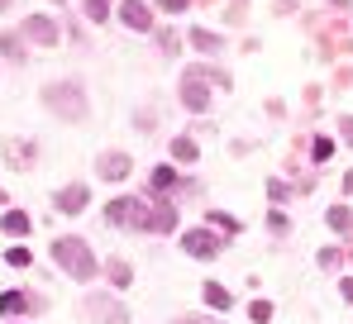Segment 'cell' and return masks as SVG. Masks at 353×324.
Masks as SVG:
<instances>
[{
  "mask_svg": "<svg viewBox=\"0 0 353 324\" xmlns=\"http://www.w3.org/2000/svg\"><path fill=\"white\" fill-rule=\"evenodd\" d=\"M168 153H172V162H181V167H186V162H196V158H201V148H196V139H191V134H176V139H172V148H168Z\"/></svg>",
  "mask_w": 353,
  "mask_h": 324,
  "instance_id": "cell-20",
  "label": "cell"
},
{
  "mask_svg": "<svg viewBox=\"0 0 353 324\" xmlns=\"http://www.w3.org/2000/svg\"><path fill=\"white\" fill-rule=\"evenodd\" d=\"M349 19H353V14H349Z\"/></svg>",
  "mask_w": 353,
  "mask_h": 324,
  "instance_id": "cell-44",
  "label": "cell"
},
{
  "mask_svg": "<svg viewBox=\"0 0 353 324\" xmlns=\"http://www.w3.org/2000/svg\"><path fill=\"white\" fill-rule=\"evenodd\" d=\"M268 229H272V234H287V229H292V219L282 215V210H268Z\"/></svg>",
  "mask_w": 353,
  "mask_h": 324,
  "instance_id": "cell-31",
  "label": "cell"
},
{
  "mask_svg": "<svg viewBox=\"0 0 353 324\" xmlns=\"http://www.w3.org/2000/svg\"><path fill=\"white\" fill-rule=\"evenodd\" d=\"M0 153H5V162H10V167H19V172H34V162H39V143H34V139H10Z\"/></svg>",
  "mask_w": 353,
  "mask_h": 324,
  "instance_id": "cell-12",
  "label": "cell"
},
{
  "mask_svg": "<svg viewBox=\"0 0 353 324\" xmlns=\"http://www.w3.org/2000/svg\"><path fill=\"white\" fill-rule=\"evenodd\" d=\"M272 10L277 14H296V0H272Z\"/></svg>",
  "mask_w": 353,
  "mask_h": 324,
  "instance_id": "cell-36",
  "label": "cell"
},
{
  "mask_svg": "<svg viewBox=\"0 0 353 324\" xmlns=\"http://www.w3.org/2000/svg\"><path fill=\"white\" fill-rule=\"evenodd\" d=\"M176 101L191 110V114H205V110H210L215 96H210V81H205V67H201V62H191V67L181 72V81H176Z\"/></svg>",
  "mask_w": 353,
  "mask_h": 324,
  "instance_id": "cell-3",
  "label": "cell"
},
{
  "mask_svg": "<svg viewBox=\"0 0 353 324\" xmlns=\"http://www.w3.org/2000/svg\"><path fill=\"white\" fill-rule=\"evenodd\" d=\"M201 301H205L210 310H230V305H234V296H230L225 281H205V286H201Z\"/></svg>",
  "mask_w": 353,
  "mask_h": 324,
  "instance_id": "cell-16",
  "label": "cell"
},
{
  "mask_svg": "<svg viewBox=\"0 0 353 324\" xmlns=\"http://www.w3.org/2000/svg\"><path fill=\"white\" fill-rule=\"evenodd\" d=\"M243 10H248V0H230V19L234 24H243Z\"/></svg>",
  "mask_w": 353,
  "mask_h": 324,
  "instance_id": "cell-34",
  "label": "cell"
},
{
  "mask_svg": "<svg viewBox=\"0 0 353 324\" xmlns=\"http://www.w3.org/2000/svg\"><path fill=\"white\" fill-rule=\"evenodd\" d=\"M5 263H10V267H29L34 253H29V248H5Z\"/></svg>",
  "mask_w": 353,
  "mask_h": 324,
  "instance_id": "cell-30",
  "label": "cell"
},
{
  "mask_svg": "<svg viewBox=\"0 0 353 324\" xmlns=\"http://www.w3.org/2000/svg\"><path fill=\"white\" fill-rule=\"evenodd\" d=\"M53 5H62V0H53Z\"/></svg>",
  "mask_w": 353,
  "mask_h": 324,
  "instance_id": "cell-42",
  "label": "cell"
},
{
  "mask_svg": "<svg viewBox=\"0 0 353 324\" xmlns=\"http://www.w3.org/2000/svg\"><path fill=\"white\" fill-rule=\"evenodd\" d=\"M19 39L24 43H43V48H53L62 39V24L53 19V14H29L24 24H19Z\"/></svg>",
  "mask_w": 353,
  "mask_h": 324,
  "instance_id": "cell-7",
  "label": "cell"
},
{
  "mask_svg": "<svg viewBox=\"0 0 353 324\" xmlns=\"http://www.w3.org/2000/svg\"><path fill=\"white\" fill-rule=\"evenodd\" d=\"M310 158H315V162H330V158H334V139L315 134V139H310Z\"/></svg>",
  "mask_w": 353,
  "mask_h": 324,
  "instance_id": "cell-25",
  "label": "cell"
},
{
  "mask_svg": "<svg viewBox=\"0 0 353 324\" xmlns=\"http://www.w3.org/2000/svg\"><path fill=\"white\" fill-rule=\"evenodd\" d=\"M148 191H153V196H172V191H181V172L168 167V162H158V167L148 172Z\"/></svg>",
  "mask_w": 353,
  "mask_h": 324,
  "instance_id": "cell-14",
  "label": "cell"
},
{
  "mask_svg": "<svg viewBox=\"0 0 353 324\" xmlns=\"http://www.w3.org/2000/svg\"><path fill=\"white\" fill-rule=\"evenodd\" d=\"M339 296H344V301L353 305V276H344V281H339Z\"/></svg>",
  "mask_w": 353,
  "mask_h": 324,
  "instance_id": "cell-37",
  "label": "cell"
},
{
  "mask_svg": "<svg viewBox=\"0 0 353 324\" xmlns=\"http://www.w3.org/2000/svg\"><path fill=\"white\" fill-rule=\"evenodd\" d=\"M0 229H5L10 239H24V234L34 229V219L24 215V210H5V215H0Z\"/></svg>",
  "mask_w": 353,
  "mask_h": 324,
  "instance_id": "cell-19",
  "label": "cell"
},
{
  "mask_svg": "<svg viewBox=\"0 0 353 324\" xmlns=\"http://www.w3.org/2000/svg\"><path fill=\"white\" fill-rule=\"evenodd\" d=\"M129 172H134V158H129V153H119V148H110V153H101V158H96V176H101V181H129Z\"/></svg>",
  "mask_w": 353,
  "mask_h": 324,
  "instance_id": "cell-10",
  "label": "cell"
},
{
  "mask_svg": "<svg viewBox=\"0 0 353 324\" xmlns=\"http://www.w3.org/2000/svg\"><path fill=\"white\" fill-rule=\"evenodd\" d=\"M53 263H58L72 281H91L96 272H101V263H96V253H91V243L86 239H77V234H62V239H53Z\"/></svg>",
  "mask_w": 353,
  "mask_h": 324,
  "instance_id": "cell-2",
  "label": "cell"
},
{
  "mask_svg": "<svg viewBox=\"0 0 353 324\" xmlns=\"http://www.w3.org/2000/svg\"><path fill=\"white\" fill-rule=\"evenodd\" d=\"M287 196H292V186H287L282 176H268V201H272V205H282Z\"/></svg>",
  "mask_w": 353,
  "mask_h": 324,
  "instance_id": "cell-27",
  "label": "cell"
},
{
  "mask_svg": "<svg viewBox=\"0 0 353 324\" xmlns=\"http://www.w3.org/2000/svg\"><path fill=\"white\" fill-rule=\"evenodd\" d=\"M344 258H349L344 248H320V272H339V267H344Z\"/></svg>",
  "mask_w": 353,
  "mask_h": 324,
  "instance_id": "cell-26",
  "label": "cell"
},
{
  "mask_svg": "<svg viewBox=\"0 0 353 324\" xmlns=\"http://www.w3.org/2000/svg\"><path fill=\"white\" fill-rule=\"evenodd\" d=\"M330 5H334V10H349V0H330Z\"/></svg>",
  "mask_w": 353,
  "mask_h": 324,
  "instance_id": "cell-39",
  "label": "cell"
},
{
  "mask_svg": "<svg viewBox=\"0 0 353 324\" xmlns=\"http://www.w3.org/2000/svg\"><path fill=\"white\" fill-rule=\"evenodd\" d=\"M0 57H5V62H14V67H19V62H29V57H24V39H19V34H0Z\"/></svg>",
  "mask_w": 353,
  "mask_h": 324,
  "instance_id": "cell-22",
  "label": "cell"
},
{
  "mask_svg": "<svg viewBox=\"0 0 353 324\" xmlns=\"http://www.w3.org/2000/svg\"><path fill=\"white\" fill-rule=\"evenodd\" d=\"M0 205H5V191H0Z\"/></svg>",
  "mask_w": 353,
  "mask_h": 324,
  "instance_id": "cell-41",
  "label": "cell"
},
{
  "mask_svg": "<svg viewBox=\"0 0 353 324\" xmlns=\"http://www.w3.org/2000/svg\"><path fill=\"white\" fill-rule=\"evenodd\" d=\"M325 224H330L334 234H353V210L339 201V205H330V210H325Z\"/></svg>",
  "mask_w": 353,
  "mask_h": 324,
  "instance_id": "cell-21",
  "label": "cell"
},
{
  "mask_svg": "<svg viewBox=\"0 0 353 324\" xmlns=\"http://www.w3.org/2000/svg\"><path fill=\"white\" fill-rule=\"evenodd\" d=\"M349 263H353V253H349Z\"/></svg>",
  "mask_w": 353,
  "mask_h": 324,
  "instance_id": "cell-43",
  "label": "cell"
},
{
  "mask_svg": "<svg viewBox=\"0 0 353 324\" xmlns=\"http://www.w3.org/2000/svg\"><path fill=\"white\" fill-rule=\"evenodd\" d=\"M339 139H344V148H353V114H339Z\"/></svg>",
  "mask_w": 353,
  "mask_h": 324,
  "instance_id": "cell-32",
  "label": "cell"
},
{
  "mask_svg": "<svg viewBox=\"0 0 353 324\" xmlns=\"http://www.w3.org/2000/svg\"><path fill=\"white\" fill-rule=\"evenodd\" d=\"M81 10H86L91 24H105V19L115 14V0H81Z\"/></svg>",
  "mask_w": 353,
  "mask_h": 324,
  "instance_id": "cell-23",
  "label": "cell"
},
{
  "mask_svg": "<svg viewBox=\"0 0 353 324\" xmlns=\"http://www.w3.org/2000/svg\"><path fill=\"white\" fill-rule=\"evenodd\" d=\"M105 224H115V229H143L148 234V201L143 196H115L105 205Z\"/></svg>",
  "mask_w": 353,
  "mask_h": 324,
  "instance_id": "cell-5",
  "label": "cell"
},
{
  "mask_svg": "<svg viewBox=\"0 0 353 324\" xmlns=\"http://www.w3.org/2000/svg\"><path fill=\"white\" fill-rule=\"evenodd\" d=\"M134 124H139V134H158V114H153L148 105H143L139 114H134Z\"/></svg>",
  "mask_w": 353,
  "mask_h": 324,
  "instance_id": "cell-28",
  "label": "cell"
},
{
  "mask_svg": "<svg viewBox=\"0 0 353 324\" xmlns=\"http://www.w3.org/2000/svg\"><path fill=\"white\" fill-rule=\"evenodd\" d=\"M248 320L268 324V320H272V301H253V305H248Z\"/></svg>",
  "mask_w": 353,
  "mask_h": 324,
  "instance_id": "cell-29",
  "label": "cell"
},
{
  "mask_svg": "<svg viewBox=\"0 0 353 324\" xmlns=\"http://www.w3.org/2000/svg\"><path fill=\"white\" fill-rule=\"evenodd\" d=\"M225 243H230V239H220V234H215V229H205V224L181 234V253H186V258H196V263H215V258L225 253Z\"/></svg>",
  "mask_w": 353,
  "mask_h": 324,
  "instance_id": "cell-6",
  "label": "cell"
},
{
  "mask_svg": "<svg viewBox=\"0 0 353 324\" xmlns=\"http://www.w3.org/2000/svg\"><path fill=\"white\" fill-rule=\"evenodd\" d=\"M186 39H191V48H196V53H225V39H220L215 29H191Z\"/></svg>",
  "mask_w": 353,
  "mask_h": 324,
  "instance_id": "cell-17",
  "label": "cell"
},
{
  "mask_svg": "<svg viewBox=\"0 0 353 324\" xmlns=\"http://www.w3.org/2000/svg\"><path fill=\"white\" fill-rule=\"evenodd\" d=\"M119 24L129 29V34H153V10L143 5V0H119Z\"/></svg>",
  "mask_w": 353,
  "mask_h": 324,
  "instance_id": "cell-9",
  "label": "cell"
},
{
  "mask_svg": "<svg viewBox=\"0 0 353 324\" xmlns=\"http://www.w3.org/2000/svg\"><path fill=\"white\" fill-rule=\"evenodd\" d=\"M101 272H105V281H110V291H124V286H134V267H129V258H105L101 263Z\"/></svg>",
  "mask_w": 353,
  "mask_h": 324,
  "instance_id": "cell-15",
  "label": "cell"
},
{
  "mask_svg": "<svg viewBox=\"0 0 353 324\" xmlns=\"http://www.w3.org/2000/svg\"><path fill=\"white\" fill-rule=\"evenodd\" d=\"M53 210H58V215H81V210H91V186H86V181H72V186L53 191Z\"/></svg>",
  "mask_w": 353,
  "mask_h": 324,
  "instance_id": "cell-8",
  "label": "cell"
},
{
  "mask_svg": "<svg viewBox=\"0 0 353 324\" xmlns=\"http://www.w3.org/2000/svg\"><path fill=\"white\" fill-rule=\"evenodd\" d=\"M344 196H353V172H344Z\"/></svg>",
  "mask_w": 353,
  "mask_h": 324,
  "instance_id": "cell-38",
  "label": "cell"
},
{
  "mask_svg": "<svg viewBox=\"0 0 353 324\" xmlns=\"http://www.w3.org/2000/svg\"><path fill=\"white\" fill-rule=\"evenodd\" d=\"M43 310V296H34V291H0V315H39Z\"/></svg>",
  "mask_w": 353,
  "mask_h": 324,
  "instance_id": "cell-11",
  "label": "cell"
},
{
  "mask_svg": "<svg viewBox=\"0 0 353 324\" xmlns=\"http://www.w3.org/2000/svg\"><path fill=\"white\" fill-rule=\"evenodd\" d=\"M81 315L91 324H129V305L115 291H91V296H81Z\"/></svg>",
  "mask_w": 353,
  "mask_h": 324,
  "instance_id": "cell-4",
  "label": "cell"
},
{
  "mask_svg": "<svg viewBox=\"0 0 353 324\" xmlns=\"http://www.w3.org/2000/svg\"><path fill=\"white\" fill-rule=\"evenodd\" d=\"M153 39H158V48H163L168 57L181 53V34H176V29H153Z\"/></svg>",
  "mask_w": 353,
  "mask_h": 324,
  "instance_id": "cell-24",
  "label": "cell"
},
{
  "mask_svg": "<svg viewBox=\"0 0 353 324\" xmlns=\"http://www.w3.org/2000/svg\"><path fill=\"white\" fill-rule=\"evenodd\" d=\"M10 5H14V0H0V14H5V10H10Z\"/></svg>",
  "mask_w": 353,
  "mask_h": 324,
  "instance_id": "cell-40",
  "label": "cell"
},
{
  "mask_svg": "<svg viewBox=\"0 0 353 324\" xmlns=\"http://www.w3.org/2000/svg\"><path fill=\"white\" fill-rule=\"evenodd\" d=\"M172 229H176V201L172 196H168V201L158 196V201L148 205V234H172Z\"/></svg>",
  "mask_w": 353,
  "mask_h": 324,
  "instance_id": "cell-13",
  "label": "cell"
},
{
  "mask_svg": "<svg viewBox=\"0 0 353 324\" xmlns=\"http://www.w3.org/2000/svg\"><path fill=\"white\" fill-rule=\"evenodd\" d=\"M172 324H215V320H205V315H176Z\"/></svg>",
  "mask_w": 353,
  "mask_h": 324,
  "instance_id": "cell-35",
  "label": "cell"
},
{
  "mask_svg": "<svg viewBox=\"0 0 353 324\" xmlns=\"http://www.w3.org/2000/svg\"><path fill=\"white\" fill-rule=\"evenodd\" d=\"M205 229H215L220 239H234V234L243 229V224H239L234 215H225V210H205Z\"/></svg>",
  "mask_w": 353,
  "mask_h": 324,
  "instance_id": "cell-18",
  "label": "cell"
},
{
  "mask_svg": "<svg viewBox=\"0 0 353 324\" xmlns=\"http://www.w3.org/2000/svg\"><path fill=\"white\" fill-rule=\"evenodd\" d=\"M39 101H43V110H48V114H58V119H67V124H81V119L91 114V96H86V86H81L77 77L48 81Z\"/></svg>",
  "mask_w": 353,
  "mask_h": 324,
  "instance_id": "cell-1",
  "label": "cell"
},
{
  "mask_svg": "<svg viewBox=\"0 0 353 324\" xmlns=\"http://www.w3.org/2000/svg\"><path fill=\"white\" fill-rule=\"evenodd\" d=\"M153 5H158V10H168V14H181V10H186V5H196V0H153Z\"/></svg>",
  "mask_w": 353,
  "mask_h": 324,
  "instance_id": "cell-33",
  "label": "cell"
}]
</instances>
